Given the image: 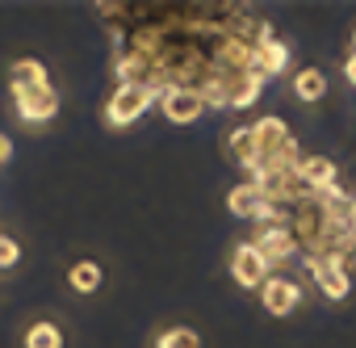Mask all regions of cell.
<instances>
[{"mask_svg":"<svg viewBox=\"0 0 356 348\" xmlns=\"http://www.w3.org/2000/svg\"><path fill=\"white\" fill-rule=\"evenodd\" d=\"M227 210L239 214V219H256V214L264 210V193H260V185H256V181L235 185V189L227 193Z\"/></svg>","mask_w":356,"mask_h":348,"instance_id":"7c38bea8","label":"cell"},{"mask_svg":"<svg viewBox=\"0 0 356 348\" xmlns=\"http://www.w3.org/2000/svg\"><path fill=\"white\" fill-rule=\"evenodd\" d=\"M264 93L260 76H227V109H252Z\"/></svg>","mask_w":356,"mask_h":348,"instance_id":"8fae6325","label":"cell"},{"mask_svg":"<svg viewBox=\"0 0 356 348\" xmlns=\"http://www.w3.org/2000/svg\"><path fill=\"white\" fill-rule=\"evenodd\" d=\"M22 122H51L59 113V93L51 84H9Z\"/></svg>","mask_w":356,"mask_h":348,"instance_id":"7a4b0ae2","label":"cell"},{"mask_svg":"<svg viewBox=\"0 0 356 348\" xmlns=\"http://www.w3.org/2000/svg\"><path fill=\"white\" fill-rule=\"evenodd\" d=\"M298 177H302L314 193H323V189L339 185V168H335V159H327V155H302Z\"/></svg>","mask_w":356,"mask_h":348,"instance_id":"ba28073f","label":"cell"},{"mask_svg":"<svg viewBox=\"0 0 356 348\" xmlns=\"http://www.w3.org/2000/svg\"><path fill=\"white\" fill-rule=\"evenodd\" d=\"M231 277H235L243 290H260L273 273H268V264L260 260V252H256L252 244H235V252H231Z\"/></svg>","mask_w":356,"mask_h":348,"instance_id":"5b68a950","label":"cell"},{"mask_svg":"<svg viewBox=\"0 0 356 348\" xmlns=\"http://www.w3.org/2000/svg\"><path fill=\"white\" fill-rule=\"evenodd\" d=\"M26 348H63V331L55 327V323H30V331H26Z\"/></svg>","mask_w":356,"mask_h":348,"instance_id":"2e32d148","label":"cell"},{"mask_svg":"<svg viewBox=\"0 0 356 348\" xmlns=\"http://www.w3.org/2000/svg\"><path fill=\"white\" fill-rule=\"evenodd\" d=\"M285 68H289V42H281V38H268V42H260V51H256V76L260 80H268V76H285Z\"/></svg>","mask_w":356,"mask_h":348,"instance_id":"30bf717a","label":"cell"},{"mask_svg":"<svg viewBox=\"0 0 356 348\" xmlns=\"http://www.w3.org/2000/svg\"><path fill=\"white\" fill-rule=\"evenodd\" d=\"M227 151H231V159H235L243 172H252V164H256V134H252V126H239V130H231V139H227Z\"/></svg>","mask_w":356,"mask_h":348,"instance_id":"5bb4252c","label":"cell"},{"mask_svg":"<svg viewBox=\"0 0 356 348\" xmlns=\"http://www.w3.org/2000/svg\"><path fill=\"white\" fill-rule=\"evenodd\" d=\"M151 105H155V93L151 88H143V84H113V93L105 101V122L122 130V126L138 122Z\"/></svg>","mask_w":356,"mask_h":348,"instance_id":"6da1fadb","label":"cell"},{"mask_svg":"<svg viewBox=\"0 0 356 348\" xmlns=\"http://www.w3.org/2000/svg\"><path fill=\"white\" fill-rule=\"evenodd\" d=\"M252 134H256V159L281 151L285 143H293V130H289L281 118H260V122H252Z\"/></svg>","mask_w":356,"mask_h":348,"instance_id":"9c48e42d","label":"cell"},{"mask_svg":"<svg viewBox=\"0 0 356 348\" xmlns=\"http://www.w3.org/2000/svg\"><path fill=\"white\" fill-rule=\"evenodd\" d=\"M9 84H51V80H47V68H42L38 59H17Z\"/></svg>","mask_w":356,"mask_h":348,"instance_id":"e0dca14e","label":"cell"},{"mask_svg":"<svg viewBox=\"0 0 356 348\" xmlns=\"http://www.w3.org/2000/svg\"><path fill=\"white\" fill-rule=\"evenodd\" d=\"M155 348H202V340H197L193 327H168V331L155 340Z\"/></svg>","mask_w":356,"mask_h":348,"instance_id":"ac0fdd59","label":"cell"},{"mask_svg":"<svg viewBox=\"0 0 356 348\" xmlns=\"http://www.w3.org/2000/svg\"><path fill=\"white\" fill-rule=\"evenodd\" d=\"M67 281H72V290H76V294H92V290H101V264L80 260V264H72Z\"/></svg>","mask_w":356,"mask_h":348,"instance_id":"9a60e30c","label":"cell"},{"mask_svg":"<svg viewBox=\"0 0 356 348\" xmlns=\"http://www.w3.org/2000/svg\"><path fill=\"white\" fill-rule=\"evenodd\" d=\"M260 302H264V310H268V315H289V310H298L302 290H298V281H293V277L273 273V277L260 285Z\"/></svg>","mask_w":356,"mask_h":348,"instance_id":"8992f818","label":"cell"},{"mask_svg":"<svg viewBox=\"0 0 356 348\" xmlns=\"http://www.w3.org/2000/svg\"><path fill=\"white\" fill-rule=\"evenodd\" d=\"M159 109H163V118L176 122V126H189V122H197V118L206 113V105H202V97H197L193 88H168V93L159 97Z\"/></svg>","mask_w":356,"mask_h":348,"instance_id":"52a82bcc","label":"cell"},{"mask_svg":"<svg viewBox=\"0 0 356 348\" xmlns=\"http://www.w3.org/2000/svg\"><path fill=\"white\" fill-rule=\"evenodd\" d=\"M252 248L260 252V260L268 264V273H281L289 260H302V252H298V244L289 239L285 227H260L256 239H252Z\"/></svg>","mask_w":356,"mask_h":348,"instance_id":"3957f363","label":"cell"},{"mask_svg":"<svg viewBox=\"0 0 356 348\" xmlns=\"http://www.w3.org/2000/svg\"><path fill=\"white\" fill-rule=\"evenodd\" d=\"M302 264L310 269L314 285H318V290H323L331 302H343V298H348L352 281H348V269H343L335 256H302Z\"/></svg>","mask_w":356,"mask_h":348,"instance_id":"277c9868","label":"cell"},{"mask_svg":"<svg viewBox=\"0 0 356 348\" xmlns=\"http://www.w3.org/2000/svg\"><path fill=\"white\" fill-rule=\"evenodd\" d=\"M293 97H298L302 105H318V101L327 97V76H323L318 68H302V72L293 76Z\"/></svg>","mask_w":356,"mask_h":348,"instance_id":"4fadbf2b","label":"cell"},{"mask_svg":"<svg viewBox=\"0 0 356 348\" xmlns=\"http://www.w3.org/2000/svg\"><path fill=\"white\" fill-rule=\"evenodd\" d=\"M9 155H13V143H9V134H0V168L9 164Z\"/></svg>","mask_w":356,"mask_h":348,"instance_id":"ffe728a7","label":"cell"},{"mask_svg":"<svg viewBox=\"0 0 356 348\" xmlns=\"http://www.w3.org/2000/svg\"><path fill=\"white\" fill-rule=\"evenodd\" d=\"M352 55H356V34H352Z\"/></svg>","mask_w":356,"mask_h":348,"instance_id":"44dd1931","label":"cell"},{"mask_svg":"<svg viewBox=\"0 0 356 348\" xmlns=\"http://www.w3.org/2000/svg\"><path fill=\"white\" fill-rule=\"evenodd\" d=\"M22 260V244L9 239V235H0V269H13Z\"/></svg>","mask_w":356,"mask_h":348,"instance_id":"d6986e66","label":"cell"}]
</instances>
